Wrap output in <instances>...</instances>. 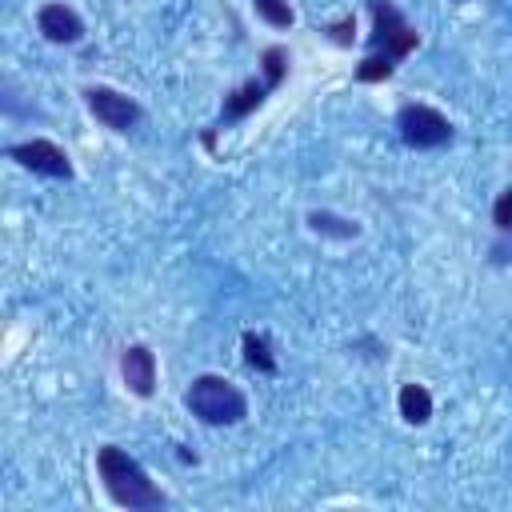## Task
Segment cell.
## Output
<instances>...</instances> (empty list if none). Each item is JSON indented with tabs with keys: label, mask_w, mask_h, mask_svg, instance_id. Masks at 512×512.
Here are the masks:
<instances>
[{
	"label": "cell",
	"mask_w": 512,
	"mask_h": 512,
	"mask_svg": "<svg viewBox=\"0 0 512 512\" xmlns=\"http://www.w3.org/2000/svg\"><path fill=\"white\" fill-rule=\"evenodd\" d=\"M396 132H400V140H404L408 148H416V152L444 148V144H452V136H456L452 120H448L440 108L420 104V100L400 104V112H396Z\"/></svg>",
	"instance_id": "5b68a950"
},
{
	"label": "cell",
	"mask_w": 512,
	"mask_h": 512,
	"mask_svg": "<svg viewBox=\"0 0 512 512\" xmlns=\"http://www.w3.org/2000/svg\"><path fill=\"white\" fill-rule=\"evenodd\" d=\"M324 32H328L332 44H352V40H356V20H352V16H340V20H332Z\"/></svg>",
	"instance_id": "9a60e30c"
},
{
	"label": "cell",
	"mask_w": 512,
	"mask_h": 512,
	"mask_svg": "<svg viewBox=\"0 0 512 512\" xmlns=\"http://www.w3.org/2000/svg\"><path fill=\"white\" fill-rule=\"evenodd\" d=\"M84 108H88L104 128H112V132H128V128H136V120H140V104H136L128 92H116V88H108V84H88V88H84Z\"/></svg>",
	"instance_id": "52a82bcc"
},
{
	"label": "cell",
	"mask_w": 512,
	"mask_h": 512,
	"mask_svg": "<svg viewBox=\"0 0 512 512\" xmlns=\"http://www.w3.org/2000/svg\"><path fill=\"white\" fill-rule=\"evenodd\" d=\"M96 476L108 492V500L116 508H128V512H152V508H164L168 496L152 484V476L144 472V464L136 456H128L120 444H100L96 448Z\"/></svg>",
	"instance_id": "7a4b0ae2"
},
{
	"label": "cell",
	"mask_w": 512,
	"mask_h": 512,
	"mask_svg": "<svg viewBox=\"0 0 512 512\" xmlns=\"http://www.w3.org/2000/svg\"><path fill=\"white\" fill-rule=\"evenodd\" d=\"M288 64H292V56H288V48H280V44H268L264 52H260V80H244V84H236L228 96H224V104H220V116H216V124L212 128H228V124H236V120H244L248 112H256L284 80H288Z\"/></svg>",
	"instance_id": "3957f363"
},
{
	"label": "cell",
	"mask_w": 512,
	"mask_h": 512,
	"mask_svg": "<svg viewBox=\"0 0 512 512\" xmlns=\"http://www.w3.org/2000/svg\"><path fill=\"white\" fill-rule=\"evenodd\" d=\"M308 228H312L316 236H328V240H356V236H360V224H356V220L336 216V212H328V208L308 212Z\"/></svg>",
	"instance_id": "8fae6325"
},
{
	"label": "cell",
	"mask_w": 512,
	"mask_h": 512,
	"mask_svg": "<svg viewBox=\"0 0 512 512\" xmlns=\"http://www.w3.org/2000/svg\"><path fill=\"white\" fill-rule=\"evenodd\" d=\"M120 376H124L132 396L148 400L156 392V352L148 344H128L120 352Z\"/></svg>",
	"instance_id": "9c48e42d"
},
{
	"label": "cell",
	"mask_w": 512,
	"mask_h": 512,
	"mask_svg": "<svg viewBox=\"0 0 512 512\" xmlns=\"http://www.w3.org/2000/svg\"><path fill=\"white\" fill-rule=\"evenodd\" d=\"M36 28L48 44H80L84 40V20L76 8L60 4V0H48L36 8Z\"/></svg>",
	"instance_id": "ba28073f"
},
{
	"label": "cell",
	"mask_w": 512,
	"mask_h": 512,
	"mask_svg": "<svg viewBox=\"0 0 512 512\" xmlns=\"http://www.w3.org/2000/svg\"><path fill=\"white\" fill-rule=\"evenodd\" d=\"M456 4H464V0H456Z\"/></svg>",
	"instance_id": "2e32d148"
},
{
	"label": "cell",
	"mask_w": 512,
	"mask_h": 512,
	"mask_svg": "<svg viewBox=\"0 0 512 512\" xmlns=\"http://www.w3.org/2000/svg\"><path fill=\"white\" fill-rule=\"evenodd\" d=\"M240 348H244V364H248V368L264 372V376L276 372V356H272V348H268V340H264L260 332H244V336H240Z\"/></svg>",
	"instance_id": "7c38bea8"
},
{
	"label": "cell",
	"mask_w": 512,
	"mask_h": 512,
	"mask_svg": "<svg viewBox=\"0 0 512 512\" xmlns=\"http://www.w3.org/2000/svg\"><path fill=\"white\" fill-rule=\"evenodd\" d=\"M184 404L200 424H212V428H228V424H240L248 416V396L216 372L196 376L184 392Z\"/></svg>",
	"instance_id": "277c9868"
},
{
	"label": "cell",
	"mask_w": 512,
	"mask_h": 512,
	"mask_svg": "<svg viewBox=\"0 0 512 512\" xmlns=\"http://www.w3.org/2000/svg\"><path fill=\"white\" fill-rule=\"evenodd\" d=\"M368 12H372V36H368V56L356 64V80L380 84L396 72V64L404 56L416 52L420 32L404 20V12L392 0H368Z\"/></svg>",
	"instance_id": "6da1fadb"
},
{
	"label": "cell",
	"mask_w": 512,
	"mask_h": 512,
	"mask_svg": "<svg viewBox=\"0 0 512 512\" xmlns=\"http://www.w3.org/2000/svg\"><path fill=\"white\" fill-rule=\"evenodd\" d=\"M396 408H400V416H404L408 424H428V420H432V392H428L424 384L408 380V384H400Z\"/></svg>",
	"instance_id": "30bf717a"
},
{
	"label": "cell",
	"mask_w": 512,
	"mask_h": 512,
	"mask_svg": "<svg viewBox=\"0 0 512 512\" xmlns=\"http://www.w3.org/2000/svg\"><path fill=\"white\" fill-rule=\"evenodd\" d=\"M8 160H16L20 168L36 172V176H52V180H72V160L56 140L32 136L20 144H8Z\"/></svg>",
	"instance_id": "8992f818"
},
{
	"label": "cell",
	"mask_w": 512,
	"mask_h": 512,
	"mask_svg": "<svg viewBox=\"0 0 512 512\" xmlns=\"http://www.w3.org/2000/svg\"><path fill=\"white\" fill-rule=\"evenodd\" d=\"M492 224H496V232H512V184L496 196V204H492Z\"/></svg>",
	"instance_id": "5bb4252c"
},
{
	"label": "cell",
	"mask_w": 512,
	"mask_h": 512,
	"mask_svg": "<svg viewBox=\"0 0 512 512\" xmlns=\"http://www.w3.org/2000/svg\"><path fill=\"white\" fill-rule=\"evenodd\" d=\"M252 8H256V16H260L264 24H272V28H292V24H296V12H292L288 0H252Z\"/></svg>",
	"instance_id": "4fadbf2b"
}]
</instances>
